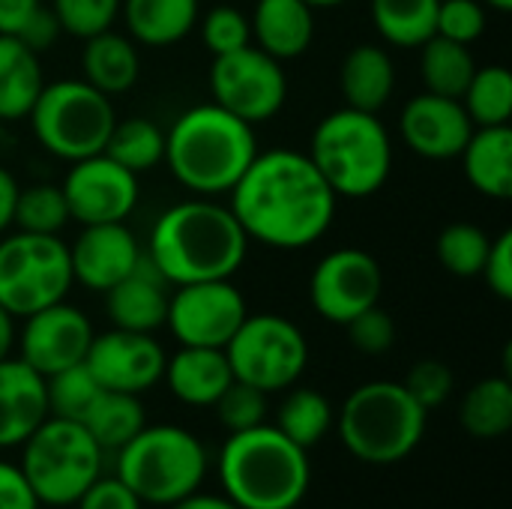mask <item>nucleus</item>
Masks as SVG:
<instances>
[{
	"mask_svg": "<svg viewBox=\"0 0 512 509\" xmlns=\"http://www.w3.org/2000/svg\"><path fill=\"white\" fill-rule=\"evenodd\" d=\"M228 195V207L249 243L282 252L318 243L330 231L339 204L315 162L288 147L255 153Z\"/></svg>",
	"mask_w": 512,
	"mask_h": 509,
	"instance_id": "obj_1",
	"label": "nucleus"
},
{
	"mask_svg": "<svg viewBox=\"0 0 512 509\" xmlns=\"http://www.w3.org/2000/svg\"><path fill=\"white\" fill-rule=\"evenodd\" d=\"M249 252V237L228 204L189 198L168 207L150 231L147 261L168 285L231 279Z\"/></svg>",
	"mask_w": 512,
	"mask_h": 509,
	"instance_id": "obj_2",
	"label": "nucleus"
},
{
	"mask_svg": "<svg viewBox=\"0 0 512 509\" xmlns=\"http://www.w3.org/2000/svg\"><path fill=\"white\" fill-rule=\"evenodd\" d=\"M255 153V129L216 102H204L171 123L162 162L183 189L213 198L234 189Z\"/></svg>",
	"mask_w": 512,
	"mask_h": 509,
	"instance_id": "obj_3",
	"label": "nucleus"
},
{
	"mask_svg": "<svg viewBox=\"0 0 512 509\" xmlns=\"http://www.w3.org/2000/svg\"><path fill=\"white\" fill-rule=\"evenodd\" d=\"M219 480L225 498L240 509L300 507L312 483L309 450L273 423L234 432L219 453Z\"/></svg>",
	"mask_w": 512,
	"mask_h": 509,
	"instance_id": "obj_4",
	"label": "nucleus"
},
{
	"mask_svg": "<svg viewBox=\"0 0 512 509\" xmlns=\"http://www.w3.org/2000/svg\"><path fill=\"white\" fill-rule=\"evenodd\" d=\"M339 198L375 195L393 171V141L387 126L372 111L339 108L327 114L309 141L306 153Z\"/></svg>",
	"mask_w": 512,
	"mask_h": 509,
	"instance_id": "obj_5",
	"label": "nucleus"
},
{
	"mask_svg": "<svg viewBox=\"0 0 512 509\" xmlns=\"http://www.w3.org/2000/svg\"><path fill=\"white\" fill-rule=\"evenodd\" d=\"M429 411L396 381L360 384L336 417L345 450L366 465H396L408 459L426 435Z\"/></svg>",
	"mask_w": 512,
	"mask_h": 509,
	"instance_id": "obj_6",
	"label": "nucleus"
},
{
	"mask_svg": "<svg viewBox=\"0 0 512 509\" xmlns=\"http://www.w3.org/2000/svg\"><path fill=\"white\" fill-rule=\"evenodd\" d=\"M114 474L138 495L141 504L171 507L201 489L207 477V450L180 426H144L117 450Z\"/></svg>",
	"mask_w": 512,
	"mask_h": 509,
	"instance_id": "obj_7",
	"label": "nucleus"
},
{
	"mask_svg": "<svg viewBox=\"0 0 512 509\" xmlns=\"http://www.w3.org/2000/svg\"><path fill=\"white\" fill-rule=\"evenodd\" d=\"M36 141L63 162H78L105 150L117 123L111 96L90 87L84 78L42 84L30 114Z\"/></svg>",
	"mask_w": 512,
	"mask_h": 509,
	"instance_id": "obj_8",
	"label": "nucleus"
},
{
	"mask_svg": "<svg viewBox=\"0 0 512 509\" xmlns=\"http://www.w3.org/2000/svg\"><path fill=\"white\" fill-rule=\"evenodd\" d=\"M105 453L81 423L48 417L21 444V474L39 504L72 507L84 489L102 474Z\"/></svg>",
	"mask_w": 512,
	"mask_h": 509,
	"instance_id": "obj_9",
	"label": "nucleus"
},
{
	"mask_svg": "<svg viewBox=\"0 0 512 509\" xmlns=\"http://www.w3.org/2000/svg\"><path fill=\"white\" fill-rule=\"evenodd\" d=\"M72 285L69 246L60 237L27 231L0 237V306L12 318L66 300Z\"/></svg>",
	"mask_w": 512,
	"mask_h": 509,
	"instance_id": "obj_10",
	"label": "nucleus"
},
{
	"mask_svg": "<svg viewBox=\"0 0 512 509\" xmlns=\"http://www.w3.org/2000/svg\"><path fill=\"white\" fill-rule=\"evenodd\" d=\"M222 351L234 381L252 384L267 396L294 387L309 363V342L303 330L273 312L246 315Z\"/></svg>",
	"mask_w": 512,
	"mask_h": 509,
	"instance_id": "obj_11",
	"label": "nucleus"
},
{
	"mask_svg": "<svg viewBox=\"0 0 512 509\" xmlns=\"http://www.w3.org/2000/svg\"><path fill=\"white\" fill-rule=\"evenodd\" d=\"M210 96L219 108L255 126L276 117L288 99V78L276 57L258 45L213 57Z\"/></svg>",
	"mask_w": 512,
	"mask_h": 509,
	"instance_id": "obj_12",
	"label": "nucleus"
},
{
	"mask_svg": "<svg viewBox=\"0 0 512 509\" xmlns=\"http://www.w3.org/2000/svg\"><path fill=\"white\" fill-rule=\"evenodd\" d=\"M249 315L240 288L231 279H210L177 285L168 297L165 327L180 345L192 348H225Z\"/></svg>",
	"mask_w": 512,
	"mask_h": 509,
	"instance_id": "obj_13",
	"label": "nucleus"
},
{
	"mask_svg": "<svg viewBox=\"0 0 512 509\" xmlns=\"http://www.w3.org/2000/svg\"><path fill=\"white\" fill-rule=\"evenodd\" d=\"M384 291V273L375 255L357 246L327 252L309 276V303L330 321L345 327L354 315L378 306Z\"/></svg>",
	"mask_w": 512,
	"mask_h": 509,
	"instance_id": "obj_14",
	"label": "nucleus"
},
{
	"mask_svg": "<svg viewBox=\"0 0 512 509\" xmlns=\"http://www.w3.org/2000/svg\"><path fill=\"white\" fill-rule=\"evenodd\" d=\"M66 180L60 183L69 219L78 225H105L126 222L138 207V174L117 165L111 156L96 153L78 162H69Z\"/></svg>",
	"mask_w": 512,
	"mask_h": 509,
	"instance_id": "obj_15",
	"label": "nucleus"
},
{
	"mask_svg": "<svg viewBox=\"0 0 512 509\" xmlns=\"http://www.w3.org/2000/svg\"><path fill=\"white\" fill-rule=\"evenodd\" d=\"M84 366L102 390L141 396L162 381L165 351L153 333L111 327L108 333H93Z\"/></svg>",
	"mask_w": 512,
	"mask_h": 509,
	"instance_id": "obj_16",
	"label": "nucleus"
},
{
	"mask_svg": "<svg viewBox=\"0 0 512 509\" xmlns=\"http://www.w3.org/2000/svg\"><path fill=\"white\" fill-rule=\"evenodd\" d=\"M90 342H93L90 318L81 309L69 306L66 300L27 315L15 339L18 360H24L42 378L84 363Z\"/></svg>",
	"mask_w": 512,
	"mask_h": 509,
	"instance_id": "obj_17",
	"label": "nucleus"
},
{
	"mask_svg": "<svg viewBox=\"0 0 512 509\" xmlns=\"http://www.w3.org/2000/svg\"><path fill=\"white\" fill-rule=\"evenodd\" d=\"M474 129L477 126L471 123L462 99L438 96L429 90L408 99L399 114V135L405 147L432 162L459 159Z\"/></svg>",
	"mask_w": 512,
	"mask_h": 509,
	"instance_id": "obj_18",
	"label": "nucleus"
},
{
	"mask_svg": "<svg viewBox=\"0 0 512 509\" xmlns=\"http://www.w3.org/2000/svg\"><path fill=\"white\" fill-rule=\"evenodd\" d=\"M144 252L126 222H105V225H81V234L69 246L72 279L87 291L105 294L120 279H126Z\"/></svg>",
	"mask_w": 512,
	"mask_h": 509,
	"instance_id": "obj_19",
	"label": "nucleus"
},
{
	"mask_svg": "<svg viewBox=\"0 0 512 509\" xmlns=\"http://www.w3.org/2000/svg\"><path fill=\"white\" fill-rule=\"evenodd\" d=\"M45 420V378L18 357L0 360V450L21 447Z\"/></svg>",
	"mask_w": 512,
	"mask_h": 509,
	"instance_id": "obj_20",
	"label": "nucleus"
},
{
	"mask_svg": "<svg viewBox=\"0 0 512 509\" xmlns=\"http://www.w3.org/2000/svg\"><path fill=\"white\" fill-rule=\"evenodd\" d=\"M168 297V282L147 258H141V264L126 279L105 291V309L117 330L156 333L159 327H165Z\"/></svg>",
	"mask_w": 512,
	"mask_h": 509,
	"instance_id": "obj_21",
	"label": "nucleus"
},
{
	"mask_svg": "<svg viewBox=\"0 0 512 509\" xmlns=\"http://www.w3.org/2000/svg\"><path fill=\"white\" fill-rule=\"evenodd\" d=\"M162 381L189 408H213L225 387L234 381L222 348L180 345L174 357H165Z\"/></svg>",
	"mask_w": 512,
	"mask_h": 509,
	"instance_id": "obj_22",
	"label": "nucleus"
},
{
	"mask_svg": "<svg viewBox=\"0 0 512 509\" xmlns=\"http://www.w3.org/2000/svg\"><path fill=\"white\" fill-rule=\"evenodd\" d=\"M249 27L252 42L285 63L309 51L315 39V9L303 0H258Z\"/></svg>",
	"mask_w": 512,
	"mask_h": 509,
	"instance_id": "obj_23",
	"label": "nucleus"
},
{
	"mask_svg": "<svg viewBox=\"0 0 512 509\" xmlns=\"http://www.w3.org/2000/svg\"><path fill=\"white\" fill-rule=\"evenodd\" d=\"M339 90L345 105L378 114L396 90V63L384 45H354L339 66Z\"/></svg>",
	"mask_w": 512,
	"mask_h": 509,
	"instance_id": "obj_24",
	"label": "nucleus"
},
{
	"mask_svg": "<svg viewBox=\"0 0 512 509\" xmlns=\"http://www.w3.org/2000/svg\"><path fill=\"white\" fill-rule=\"evenodd\" d=\"M465 162L468 183L495 201L512 195V129L510 126H477L459 156Z\"/></svg>",
	"mask_w": 512,
	"mask_h": 509,
	"instance_id": "obj_25",
	"label": "nucleus"
},
{
	"mask_svg": "<svg viewBox=\"0 0 512 509\" xmlns=\"http://www.w3.org/2000/svg\"><path fill=\"white\" fill-rule=\"evenodd\" d=\"M120 12L132 42L168 48L198 27L201 0H123Z\"/></svg>",
	"mask_w": 512,
	"mask_h": 509,
	"instance_id": "obj_26",
	"label": "nucleus"
},
{
	"mask_svg": "<svg viewBox=\"0 0 512 509\" xmlns=\"http://www.w3.org/2000/svg\"><path fill=\"white\" fill-rule=\"evenodd\" d=\"M81 72L90 87H96L105 96H117V93H126L129 87H135V81L141 75V57L129 36L114 33L108 27V30L84 39Z\"/></svg>",
	"mask_w": 512,
	"mask_h": 509,
	"instance_id": "obj_27",
	"label": "nucleus"
},
{
	"mask_svg": "<svg viewBox=\"0 0 512 509\" xmlns=\"http://www.w3.org/2000/svg\"><path fill=\"white\" fill-rule=\"evenodd\" d=\"M39 54L0 33V120H24L42 90Z\"/></svg>",
	"mask_w": 512,
	"mask_h": 509,
	"instance_id": "obj_28",
	"label": "nucleus"
},
{
	"mask_svg": "<svg viewBox=\"0 0 512 509\" xmlns=\"http://www.w3.org/2000/svg\"><path fill=\"white\" fill-rule=\"evenodd\" d=\"M81 426L102 453H117L147 426V414L138 396L102 390L87 417L81 420Z\"/></svg>",
	"mask_w": 512,
	"mask_h": 509,
	"instance_id": "obj_29",
	"label": "nucleus"
},
{
	"mask_svg": "<svg viewBox=\"0 0 512 509\" xmlns=\"http://www.w3.org/2000/svg\"><path fill=\"white\" fill-rule=\"evenodd\" d=\"M273 426L297 447L312 450L336 426V411L324 393L312 387H288V396L282 399Z\"/></svg>",
	"mask_w": 512,
	"mask_h": 509,
	"instance_id": "obj_30",
	"label": "nucleus"
},
{
	"mask_svg": "<svg viewBox=\"0 0 512 509\" xmlns=\"http://www.w3.org/2000/svg\"><path fill=\"white\" fill-rule=\"evenodd\" d=\"M462 429L474 438L492 441L512 429V384L507 375L477 381L459 408Z\"/></svg>",
	"mask_w": 512,
	"mask_h": 509,
	"instance_id": "obj_31",
	"label": "nucleus"
},
{
	"mask_svg": "<svg viewBox=\"0 0 512 509\" xmlns=\"http://www.w3.org/2000/svg\"><path fill=\"white\" fill-rule=\"evenodd\" d=\"M474 72H477V63H474L471 45L444 39L438 33L420 45V75L429 93L462 99Z\"/></svg>",
	"mask_w": 512,
	"mask_h": 509,
	"instance_id": "obj_32",
	"label": "nucleus"
},
{
	"mask_svg": "<svg viewBox=\"0 0 512 509\" xmlns=\"http://www.w3.org/2000/svg\"><path fill=\"white\" fill-rule=\"evenodd\" d=\"M441 0H372V21L387 45L420 48L435 36Z\"/></svg>",
	"mask_w": 512,
	"mask_h": 509,
	"instance_id": "obj_33",
	"label": "nucleus"
},
{
	"mask_svg": "<svg viewBox=\"0 0 512 509\" xmlns=\"http://www.w3.org/2000/svg\"><path fill=\"white\" fill-rule=\"evenodd\" d=\"M132 174H144L165 159V132L147 117L117 120L102 150Z\"/></svg>",
	"mask_w": 512,
	"mask_h": 509,
	"instance_id": "obj_34",
	"label": "nucleus"
},
{
	"mask_svg": "<svg viewBox=\"0 0 512 509\" xmlns=\"http://www.w3.org/2000/svg\"><path fill=\"white\" fill-rule=\"evenodd\" d=\"M462 105L474 126H510L512 75L507 66H477L462 93Z\"/></svg>",
	"mask_w": 512,
	"mask_h": 509,
	"instance_id": "obj_35",
	"label": "nucleus"
},
{
	"mask_svg": "<svg viewBox=\"0 0 512 509\" xmlns=\"http://www.w3.org/2000/svg\"><path fill=\"white\" fill-rule=\"evenodd\" d=\"M489 246H492V237L480 225L453 222L438 234L435 252H438V261L447 273H453L459 279H474L483 273Z\"/></svg>",
	"mask_w": 512,
	"mask_h": 509,
	"instance_id": "obj_36",
	"label": "nucleus"
},
{
	"mask_svg": "<svg viewBox=\"0 0 512 509\" xmlns=\"http://www.w3.org/2000/svg\"><path fill=\"white\" fill-rule=\"evenodd\" d=\"M66 222H72V219H69V207H66V198H63L60 186L36 183V186L18 189L15 216H12V225L18 231L57 237L66 228Z\"/></svg>",
	"mask_w": 512,
	"mask_h": 509,
	"instance_id": "obj_37",
	"label": "nucleus"
},
{
	"mask_svg": "<svg viewBox=\"0 0 512 509\" xmlns=\"http://www.w3.org/2000/svg\"><path fill=\"white\" fill-rule=\"evenodd\" d=\"M99 393H102V387L96 384V378L90 375V369L84 363L60 369L45 378L48 417L81 423L87 417V411L93 408V402L99 399Z\"/></svg>",
	"mask_w": 512,
	"mask_h": 509,
	"instance_id": "obj_38",
	"label": "nucleus"
},
{
	"mask_svg": "<svg viewBox=\"0 0 512 509\" xmlns=\"http://www.w3.org/2000/svg\"><path fill=\"white\" fill-rule=\"evenodd\" d=\"M213 411H216L222 429H228L231 435L246 432V429H255V426L267 423V393L252 387V384L231 381L225 387V393L216 399Z\"/></svg>",
	"mask_w": 512,
	"mask_h": 509,
	"instance_id": "obj_39",
	"label": "nucleus"
},
{
	"mask_svg": "<svg viewBox=\"0 0 512 509\" xmlns=\"http://www.w3.org/2000/svg\"><path fill=\"white\" fill-rule=\"evenodd\" d=\"M123 0H54L51 9L60 21V30L75 39H90L114 24Z\"/></svg>",
	"mask_w": 512,
	"mask_h": 509,
	"instance_id": "obj_40",
	"label": "nucleus"
},
{
	"mask_svg": "<svg viewBox=\"0 0 512 509\" xmlns=\"http://www.w3.org/2000/svg\"><path fill=\"white\" fill-rule=\"evenodd\" d=\"M201 39H204V45H207V51L213 57L240 51V48L252 45L249 15L240 12L237 6H213L201 18Z\"/></svg>",
	"mask_w": 512,
	"mask_h": 509,
	"instance_id": "obj_41",
	"label": "nucleus"
},
{
	"mask_svg": "<svg viewBox=\"0 0 512 509\" xmlns=\"http://www.w3.org/2000/svg\"><path fill=\"white\" fill-rule=\"evenodd\" d=\"M486 30V6L483 0H441L435 33L462 45H471Z\"/></svg>",
	"mask_w": 512,
	"mask_h": 509,
	"instance_id": "obj_42",
	"label": "nucleus"
},
{
	"mask_svg": "<svg viewBox=\"0 0 512 509\" xmlns=\"http://www.w3.org/2000/svg\"><path fill=\"white\" fill-rule=\"evenodd\" d=\"M402 387L417 399L420 408L435 411V408H441L453 396L456 378H453V369L447 363H441V360H420L417 366H411V372L402 381Z\"/></svg>",
	"mask_w": 512,
	"mask_h": 509,
	"instance_id": "obj_43",
	"label": "nucleus"
},
{
	"mask_svg": "<svg viewBox=\"0 0 512 509\" xmlns=\"http://www.w3.org/2000/svg\"><path fill=\"white\" fill-rule=\"evenodd\" d=\"M348 339L360 354L369 357H381L396 345V324L390 318V312H384L381 306H372L360 315H354L348 324Z\"/></svg>",
	"mask_w": 512,
	"mask_h": 509,
	"instance_id": "obj_44",
	"label": "nucleus"
},
{
	"mask_svg": "<svg viewBox=\"0 0 512 509\" xmlns=\"http://www.w3.org/2000/svg\"><path fill=\"white\" fill-rule=\"evenodd\" d=\"M75 507L78 509H144V504L138 501V495L117 477V474H111V477H96L87 489H84V495L75 501Z\"/></svg>",
	"mask_w": 512,
	"mask_h": 509,
	"instance_id": "obj_45",
	"label": "nucleus"
},
{
	"mask_svg": "<svg viewBox=\"0 0 512 509\" xmlns=\"http://www.w3.org/2000/svg\"><path fill=\"white\" fill-rule=\"evenodd\" d=\"M489 291L501 300H512V231H504L492 240L483 273Z\"/></svg>",
	"mask_w": 512,
	"mask_h": 509,
	"instance_id": "obj_46",
	"label": "nucleus"
},
{
	"mask_svg": "<svg viewBox=\"0 0 512 509\" xmlns=\"http://www.w3.org/2000/svg\"><path fill=\"white\" fill-rule=\"evenodd\" d=\"M60 33H63V30H60V21H57L54 9L42 3V6L24 21V27L18 30L15 39H21L30 51L42 54V51H48V48L60 39Z\"/></svg>",
	"mask_w": 512,
	"mask_h": 509,
	"instance_id": "obj_47",
	"label": "nucleus"
},
{
	"mask_svg": "<svg viewBox=\"0 0 512 509\" xmlns=\"http://www.w3.org/2000/svg\"><path fill=\"white\" fill-rule=\"evenodd\" d=\"M30 483L24 480L21 468L0 459V509H39Z\"/></svg>",
	"mask_w": 512,
	"mask_h": 509,
	"instance_id": "obj_48",
	"label": "nucleus"
},
{
	"mask_svg": "<svg viewBox=\"0 0 512 509\" xmlns=\"http://www.w3.org/2000/svg\"><path fill=\"white\" fill-rule=\"evenodd\" d=\"M42 6V0H0V33L18 36L24 21Z\"/></svg>",
	"mask_w": 512,
	"mask_h": 509,
	"instance_id": "obj_49",
	"label": "nucleus"
},
{
	"mask_svg": "<svg viewBox=\"0 0 512 509\" xmlns=\"http://www.w3.org/2000/svg\"><path fill=\"white\" fill-rule=\"evenodd\" d=\"M18 183L15 177L0 165V237L12 228V216H15V198H18Z\"/></svg>",
	"mask_w": 512,
	"mask_h": 509,
	"instance_id": "obj_50",
	"label": "nucleus"
},
{
	"mask_svg": "<svg viewBox=\"0 0 512 509\" xmlns=\"http://www.w3.org/2000/svg\"><path fill=\"white\" fill-rule=\"evenodd\" d=\"M168 509H240L234 501H228L225 495H204L201 489L198 492H192L189 498H183V501H177V504H171Z\"/></svg>",
	"mask_w": 512,
	"mask_h": 509,
	"instance_id": "obj_51",
	"label": "nucleus"
},
{
	"mask_svg": "<svg viewBox=\"0 0 512 509\" xmlns=\"http://www.w3.org/2000/svg\"><path fill=\"white\" fill-rule=\"evenodd\" d=\"M15 339H18V330H15V318L0 306V360L12 357V348H15Z\"/></svg>",
	"mask_w": 512,
	"mask_h": 509,
	"instance_id": "obj_52",
	"label": "nucleus"
},
{
	"mask_svg": "<svg viewBox=\"0 0 512 509\" xmlns=\"http://www.w3.org/2000/svg\"><path fill=\"white\" fill-rule=\"evenodd\" d=\"M303 3H309L312 9H333V6H342L348 0H303Z\"/></svg>",
	"mask_w": 512,
	"mask_h": 509,
	"instance_id": "obj_53",
	"label": "nucleus"
},
{
	"mask_svg": "<svg viewBox=\"0 0 512 509\" xmlns=\"http://www.w3.org/2000/svg\"><path fill=\"white\" fill-rule=\"evenodd\" d=\"M483 6L495 9V12H510L512 0H483Z\"/></svg>",
	"mask_w": 512,
	"mask_h": 509,
	"instance_id": "obj_54",
	"label": "nucleus"
},
{
	"mask_svg": "<svg viewBox=\"0 0 512 509\" xmlns=\"http://www.w3.org/2000/svg\"><path fill=\"white\" fill-rule=\"evenodd\" d=\"M285 509H300V507H285Z\"/></svg>",
	"mask_w": 512,
	"mask_h": 509,
	"instance_id": "obj_55",
	"label": "nucleus"
}]
</instances>
